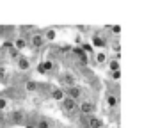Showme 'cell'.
Instances as JSON below:
<instances>
[{"label":"cell","instance_id":"cell-1","mask_svg":"<svg viewBox=\"0 0 151 128\" xmlns=\"http://www.w3.org/2000/svg\"><path fill=\"white\" fill-rule=\"evenodd\" d=\"M78 112H80L84 117L93 116V114H96V103L91 101V100H80V101H78Z\"/></svg>","mask_w":151,"mask_h":128},{"label":"cell","instance_id":"cell-2","mask_svg":"<svg viewBox=\"0 0 151 128\" xmlns=\"http://www.w3.org/2000/svg\"><path fill=\"white\" fill-rule=\"evenodd\" d=\"M60 105H62L64 112L69 114V116H75V114L78 112V103L75 101V100H71V98H68V96H64V100L60 101Z\"/></svg>","mask_w":151,"mask_h":128},{"label":"cell","instance_id":"cell-3","mask_svg":"<svg viewBox=\"0 0 151 128\" xmlns=\"http://www.w3.org/2000/svg\"><path fill=\"white\" fill-rule=\"evenodd\" d=\"M64 96H68V98H71V100H75V101H80L82 100V87L80 86H69V87H66L64 89Z\"/></svg>","mask_w":151,"mask_h":128},{"label":"cell","instance_id":"cell-4","mask_svg":"<svg viewBox=\"0 0 151 128\" xmlns=\"http://www.w3.org/2000/svg\"><path fill=\"white\" fill-rule=\"evenodd\" d=\"M27 43H29L34 50H39L46 41H45V37H43V32H32V36H30V39H27Z\"/></svg>","mask_w":151,"mask_h":128},{"label":"cell","instance_id":"cell-5","mask_svg":"<svg viewBox=\"0 0 151 128\" xmlns=\"http://www.w3.org/2000/svg\"><path fill=\"white\" fill-rule=\"evenodd\" d=\"M105 103H107L109 109H116L117 103H119V94H117V91H107V93H105Z\"/></svg>","mask_w":151,"mask_h":128},{"label":"cell","instance_id":"cell-6","mask_svg":"<svg viewBox=\"0 0 151 128\" xmlns=\"http://www.w3.org/2000/svg\"><path fill=\"white\" fill-rule=\"evenodd\" d=\"M23 121H25V112H22V110H16L6 117V123H9V124H23Z\"/></svg>","mask_w":151,"mask_h":128},{"label":"cell","instance_id":"cell-7","mask_svg":"<svg viewBox=\"0 0 151 128\" xmlns=\"http://www.w3.org/2000/svg\"><path fill=\"white\" fill-rule=\"evenodd\" d=\"M84 121H86V124H87V128H103V121L96 116V114H93V116H87V117H84Z\"/></svg>","mask_w":151,"mask_h":128},{"label":"cell","instance_id":"cell-8","mask_svg":"<svg viewBox=\"0 0 151 128\" xmlns=\"http://www.w3.org/2000/svg\"><path fill=\"white\" fill-rule=\"evenodd\" d=\"M16 66H18L20 71H29V70H30V60H29V57L20 55V57L16 59Z\"/></svg>","mask_w":151,"mask_h":128},{"label":"cell","instance_id":"cell-9","mask_svg":"<svg viewBox=\"0 0 151 128\" xmlns=\"http://www.w3.org/2000/svg\"><path fill=\"white\" fill-rule=\"evenodd\" d=\"M59 80H60V84H62V86H66V87L77 84V82H75V77H73L71 73H62V75L59 77Z\"/></svg>","mask_w":151,"mask_h":128},{"label":"cell","instance_id":"cell-10","mask_svg":"<svg viewBox=\"0 0 151 128\" xmlns=\"http://www.w3.org/2000/svg\"><path fill=\"white\" fill-rule=\"evenodd\" d=\"M50 98L60 103V101L64 100V89H62V87H53V89L50 91Z\"/></svg>","mask_w":151,"mask_h":128},{"label":"cell","instance_id":"cell-11","mask_svg":"<svg viewBox=\"0 0 151 128\" xmlns=\"http://www.w3.org/2000/svg\"><path fill=\"white\" fill-rule=\"evenodd\" d=\"M34 126H36V128H52L53 123H52L48 117H39V119L34 123Z\"/></svg>","mask_w":151,"mask_h":128},{"label":"cell","instance_id":"cell-12","mask_svg":"<svg viewBox=\"0 0 151 128\" xmlns=\"http://www.w3.org/2000/svg\"><path fill=\"white\" fill-rule=\"evenodd\" d=\"M93 46H96V48H105V46H107V39L96 34V36H93Z\"/></svg>","mask_w":151,"mask_h":128},{"label":"cell","instance_id":"cell-13","mask_svg":"<svg viewBox=\"0 0 151 128\" xmlns=\"http://www.w3.org/2000/svg\"><path fill=\"white\" fill-rule=\"evenodd\" d=\"M107 68H109V73L119 71V60H117V59H109V60H107Z\"/></svg>","mask_w":151,"mask_h":128},{"label":"cell","instance_id":"cell-14","mask_svg":"<svg viewBox=\"0 0 151 128\" xmlns=\"http://www.w3.org/2000/svg\"><path fill=\"white\" fill-rule=\"evenodd\" d=\"M27 46H29L27 37H18V39L14 41V50H16V52H20V50H23V48H27Z\"/></svg>","mask_w":151,"mask_h":128},{"label":"cell","instance_id":"cell-15","mask_svg":"<svg viewBox=\"0 0 151 128\" xmlns=\"http://www.w3.org/2000/svg\"><path fill=\"white\" fill-rule=\"evenodd\" d=\"M43 37H45L46 43H48V41H53V39H55V30H53V29H46L45 34H43Z\"/></svg>","mask_w":151,"mask_h":128},{"label":"cell","instance_id":"cell-16","mask_svg":"<svg viewBox=\"0 0 151 128\" xmlns=\"http://www.w3.org/2000/svg\"><path fill=\"white\" fill-rule=\"evenodd\" d=\"M25 89H27L29 93H34V91H37V89H39V84H36V82L29 80V82L25 84Z\"/></svg>","mask_w":151,"mask_h":128},{"label":"cell","instance_id":"cell-17","mask_svg":"<svg viewBox=\"0 0 151 128\" xmlns=\"http://www.w3.org/2000/svg\"><path fill=\"white\" fill-rule=\"evenodd\" d=\"M93 57H96L94 62H98V64H105V62H107V55H105L103 52H100V53H96V55H93Z\"/></svg>","mask_w":151,"mask_h":128},{"label":"cell","instance_id":"cell-18","mask_svg":"<svg viewBox=\"0 0 151 128\" xmlns=\"http://www.w3.org/2000/svg\"><path fill=\"white\" fill-rule=\"evenodd\" d=\"M6 75H7L6 68H4V66H0V82H6Z\"/></svg>","mask_w":151,"mask_h":128},{"label":"cell","instance_id":"cell-19","mask_svg":"<svg viewBox=\"0 0 151 128\" xmlns=\"http://www.w3.org/2000/svg\"><path fill=\"white\" fill-rule=\"evenodd\" d=\"M7 107V100L6 98H0V110H2L4 112V109Z\"/></svg>","mask_w":151,"mask_h":128},{"label":"cell","instance_id":"cell-20","mask_svg":"<svg viewBox=\"0 0 151 128\" xmlns=\"http://www.w3.org/2000/svg\"><path fill=\"white\" fill-rule=\"evenodd\" d=\"M109 29H110L114 34H119V32H121V27H119V25H114V27H109Z\"/></svg>","mask_w":151,"mask_h":128},{"label":"cell","instance_id":"cell-21","mask_svg":"<svg viewBox=\"0 0 151 128\" xmlns=\"http://www.w3.org/2000/svg\"><path fill=\"white\" fill-rule=\"evenodd\" d=\"M110 77H112L114 80H119V77H121V73H119V71H112V73H110Z\"/></svg>","mask_w":151,"mask_h":128},{"label":"cell","instance_id":"cell-22","mask_svg":"<svg viewBox=\"0 0 151 128\" xmlns=\"http://www.w3.org/2000/svg\"><path fill=\"white\" fill-rule=\"evenodd\" d=\"M6 123V116H0V126H2Z\"/></svg>","mask_w":151,"mask_h":128},{"label":"cell","instance_id":"cell-23","mask_svg":"<svg viewBox=\"0 0 151 128\" xmlns=\"http://www.w3.org/2000/svg\"><path fill=\"white\" fill-rule=\"evenodd\" d=\"M25 128H36V126H34V123H27V124H25Z\"/></svg>","mask_w":151,"mask_h":128}]
</instances>
